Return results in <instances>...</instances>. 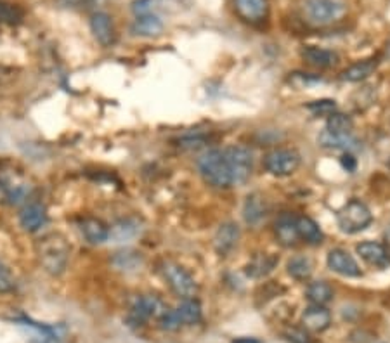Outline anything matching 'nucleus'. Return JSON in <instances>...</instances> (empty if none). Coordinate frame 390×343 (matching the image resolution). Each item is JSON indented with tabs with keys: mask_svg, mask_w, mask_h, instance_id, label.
Masks as SVG:
<instances>
[{
	"mask_svg": "<svg viewBox=\"0 0 390 343\" xmlns=\"http://www.w3.org/2000/svg\"><path fill=\"white\" fill-rule=\"evenodd\" d=\"M80 231L81 234L85 236V239H87L88 243H92V245H98V243L106 241V239L109 238L108 225L94 217L84 218L80 224Z\"/></svg>",
	"mask_w": 390,
	"mask_h": 343,
	"instance_id": "nucleus-18",
	"label": "nucleus"
},
{
	"mask_svg": "<svg viewBox=\"0 0 390 343\" xmlns=\"http://www.w3.org/2000/svg\"><path fill=\"white\" fill-rule=\"evenodd\" d=\"M297 232L299 238H302L304 241L311 243V245H319L322 241V232L319 229V225L309 217H299L295 218Z\"/></svg>",
	"mask_w": 390,
	"mask_h": 343,
	"instance_id": "nucleus-23",
	"label": "nucleus"
},
{
	"mask_svg": "<svg viewBox=\"0 0 390 343\" xmlns=\"http://www.w3.org/2000/svg\"><path fill=\"white\" fill-rule=\"evenodd\" d=\"M198 170H200L205 182L219 187V189L229 187L233 184V177L231 172H229L228 161H226L224 151L210 150L205 154H201L198 158Z\"/></svg>",
	"mask_w": 390,
	"mask_h": 343,
	"instance_id": "nucleus-2",
	"label": "nucleus"
},
{
	"mask_svg": "<svg viewBox=\"0 0 390 343\" xmlns=\"http://www.w3.org/2000/svg\"><path fill=\"white\" fill-rule=\"evenodd\" d=\"M302 58L312 66H318V68H329L336 63V54L335 52L328 51V49L315 47V45H307L302 51Z\"/></svg>",
	"mask_w": 390,
	"mask_h": 343,
	"instance_id": "nucleus-19",
	"label": "nucleus"
},
{
	"mask_svg": "<svg viewBox=\"0 0 390 343\" xmlns=\"http://www.w3.org/2000/svg\"><path fill=\"white\" fill-rule=\"evenodd\" d=\"M14 288V278L9 269L0 262V293H7Z\"/></svg>",
	"mask_w": 390,
	"mask_h": 343,
	"instance_id": "nucleus-34",
	"label": "nucleus"
},
{
	"mask_svg": "<svg viewBox=\"0 0 390 343\" xmlns=\"http://www.w3.org/2000/svg\"><path fill=\"white\" fill-rule=\"evenodd\" d=\"M377 65V59H364V61L354 63L345 72H342V80H345V82H363L368 77L373 75Z\"/></svg>",
	"mask_w": 390,
	"mask_h": 343,
	"instance_id": "nucleus-20",
	"label": "nucleus"
},
{
	"mask_svg": "<svg viewBox=\"0 0 390 343\" xmlns=\"http://www.w3.org/2000/svg\"><path fill=\"white\" fill-rule=\"evenodd\" d=\"M113 264L120 269V271H136L141 264L143 258L134 250H125V252L116 253V257L113 258Z\"/></svg>",
	"mask_w": 390,
	"mask_h": 343,
	"instance_id": "nucleus-31",
	"label": "nucleus"
},
{
	"mask_svg": "<svg viewBox=\"0 0 390 343\" xmlns=\"http://www.w3.org/2000/svg\"><path fill=\"white\" fill-rule=\"evenodd\" d=\"M338 228L347 234H356V232L364 231L373 221L370 208L359 200H350L349 203L343 205L342 210L336 215Z\"/></svg>",
	"mask_w": 390,
	"mask_h": 343,
	"instance_id": "nucleus-3",
	"label": "nucleus"
},
{
	"mask_svg": "<svg viewBox=\"0 0 390 343\" xmlns=\"http://www.w3.org/2000/svg\"><path fill=\"white\" fill-rule=\"evenodd\" d=\"M163 276H165L166 282L170 285V288L177 293L179 296H184V298H193L198 292V285L193 278H191L189 272L184 271L180 265L177 264H163L162 267Z\"/></svg>",
	"mask_w": 390,
	"mask_h": 343,
	"instance_id": "nucleus-6",
	"label": "nucleus"
},
{
	"mask_svg": "<svg viewBox=\"0 0 390 343\" xmlns=\"http://www.w3.org/2000/svg\"><path fill=\"white\" fill-rule=\"evenodd\" d=\"M318 141L322 147H328V150H342L347 151V153H350V151L357 147V141L352 134H335L326 129L319 134Z\"/></svg>",
	"mask_w": 390,
	"mask_h": 343,
	"instance_id": "nucleus-16",
	"label": "nucleus"
},
{
	"mask_svg": "<svg viewBox=\"0 0 390 343\" xmlns=\"http://www.w3.org/2000/svg\"><path fill=\"white\" fill-rule=\"evenodd\" d=\"M139 231V225L134 221H122L118 224H115L109 231V238L115 239V241H127V239L134 238Z\"/></svg>",
	"mask_w": 390,
	"mask_h": 343,
	"instance_id": "nucleus-29",
	"label": "nucleus"
},
{
	"mask_svg": "<svg viewBox=\"0 0 390 343\" xmlns=\"http://www.w3.org/2000/svg\"><path fill=\"white\" fill-rule=\"evenodd\" d=\"M278 258L274 255H257L247 265V274L250 278H264L274 269Z\"/></svg>",
	"mask_w": 390,
	"mask_h": 343,
	"instance_id": "nucleus-25",
	"label": "nucleus"
},
{
	"mask_svg": "<svg viewBox=\"0 0 390 343\" xmlns=\"http://www.w3.org/2000/svg\"><path fill=\"white\" fill-rule=\"evenodd\" d=\"M307 296L314 305H326V303L332 302L333 298V289L328 282L325 281H315L309 285L307 288Z\"/></svg>",
	"mask_w": 390,
	"mask_h": 343,
	"instance_id": "nucleus-26",
	"label": "nucleus"
},
{
	"mask_svg": "<svg viewBox=\"0 0 390 343\" xmlns=\"http://www.w3.org/2000/svg\"><path fill=\"white\" fill-rule=\"evenodd\" d=\"M264 167L276 177L292 175L300 167V154L293 150H272L265 154Z\"/></svg>",
	"mask_w": 390,
	"mask_h": 343,
	"instance_id": "nucleus-5",
	"label": "nucleus"
},
{
	"mask_svg": "<svg viewBox=\"0 0 390 343\" xmlns=\"http://www.w3.org/2000/svg\"><path fill=\"white\" fill-rule=\"evenodd\" d=\"M236 14L247 23H260L267 16V0H234Z\"/></svg>",
	"mask_w": 390,
	"mask_h": 343,
	"instance_id": "nucleus-10",
	"label": "nucleus"
},
{
	"mask_svg": "<svg viewBox=\"0 0 390 343\" xmlns=\"http://www.w3.org/2000/svg\"><path fill=\"white\" fill-rule=\"evenodd\" d=\"M285 337H286V340L292 342V343H311L309 337H307V335L304 333V331H299V330L288 331V333H286Z\"/></svg>",
	"mask_w": 390,
	"mask_h": 343,
	"instance_id": "nucleus-35",
	"label": "nucleus"
},
{
	"mask_svg": "<svg viewBox=\"0 0 390 343\" xmlns=\"http://www.w3.org/2000/svg\"><path fill=\"white\" fill-rule=\"evenodd\" d=\"M345 13L343 6L336 0H307L306 14L315 24H328L340 19Z\"/></svg>",
	"mask_w": 390,
	"mask_h": 343,
	"instance_id": "nucleus-8",
	"label": "nucleus"
},
{
	"mask_svg": "<svg viewBox=\"0 0 390 343\" xmlns=\"http://www.w3.org/2000/svg\"><path fill=\"white\" fill-rule=\"evenodd\" d=\"M37 257L42 267L52 276H59L65 272L70 260V245L66 238L58 232L45 234L37 241Z\"/></svg>",
	"mask_w": 390,
	"mask_h": 343,
	"instance_id": "nucleus-1",
	"label": "nucleus"
},
{
	"mask_svg": "<svg viewBox=\"0 0 390 343\" xmlns=\"http://www.w3.org/2000/svg\"><path fill=\"white\" fill-rule=\"evenodd\" d=\"M354 122L350 116L343 115V113H332L326 122V130L335 134H352Z\"/></svg>",
	"mask_w": 390,
	"mask_h": 343,
	"instance_id": "nucleus-28",
	"label": "nucleus"
},
{
	"mask_svg": "<svg viewBox=\"0 0 390 343\" xmlns=\"http://www.w3.org/2000/svg\"><path fill=\"white\" fill-rule=\"evenodd\" d=\"M288 274L299 281H304L312 274V262L306 257H293L288 262Z\"/></svg>",
	"mask_w": 390,
	"mask_h": 343,
	"instance_id": "nucleus-30",
	"label": "nucleus"
},
{
	"mask_svg": "<svg viewBox=\"0 0 390 343\" xmlns=\"http://www.w3.org/2000/svg\"><path fill=\"white\" fill-rule=\"evenodd\" d=\"M336 104L332 99H321V101H314L311 104H307V109H311L315 115H332L335 111Z\"/></svg>",
	"mask_w": 390,
	"mask_h": 343,
	"instance_id": "nucleus-33",
	"label": "nucleus"
},
{
	"mask_svg": "<svg viewBox=\"0 0 390 343\" xmlns=\"http://www.w3.org/2000/svg\"><path fill=\"white\" fill-rule=\"evenodd\" d=\"M47 222V214H45V207L40 203H30L21 210L20 214V224L24 231L35 232Z\"/></svg>",
	"mask_w": 390,
	"mask_h": 343,
	"instance_id": "nucleus-15",
	"label": "nucleus"
},
{
	"mask_svg": "<svg viewBox=\"0 0 390 343\" xmlns=\"http://www.w3.org/2000/svg\"><path fill=\"white\" fill-rule=\"evenodd\" d=\"M356 250L361 258L370 265H375V267H389L390 265V250L382 243L364 241L357 245Z\"/></svg>",
	"mask_w": 390,
	"mask_h": 343,
	"instance_id": "nucleus-12",
	"label": "nucleus"
},
{
	"mask_svg": "<svg viewBox=\"0 0 390 343\" xmlns=\"http://www.w3.org/2000/svg\"><path fill=\"white\" fill-rule=\"evenodd\" d=\"M68 2L73 3V6L85 7V9H95V7L102 6L106 0H68Z\"/></svg>",
	"mask_w": 390,
	"mask_h": 343,
	"instance_id": "nucleus-37",
	"label": "nucleus"
},
{
	"mask_svg": "<svg viewBox=\"0 0 390 343\" xmlns=\"http://www.w3.org/2000/svg\"><path fill=\"white\" fill-rule=\"evenodd\" d=\"M30 193L24 177L16 170H0V203L17 205Z\"/></svg>",
	"mask_w": 390,
	"mask_h": 343,
	"instance_id": "nucleus-4",
	"label": "nucleus"
},
{
	"mask_svg": "<svg viewBox=\"0 0 390 343\" xmlns=\"http://www.w3.org/2000/svg\"><path fill=\"white\" fill-rule=\"evenodd\" d=\"M265 215V201L260 194H250L244 201L243 217L248 224H257Z\"/></svg>",
	"mask_w": 390,
	"mask_h": 343,
	"instance_id": "nucleus-22",
	"label": "nucleus"
},
{
	"mask_svg": "<svg viewBox=\"0 0 390 343\" xmlns=\"http://www.w3.org/2000/svg\"><path fill=\"white\" fill-rule=\"evenodd\" d=\"M332 323L329 312L321 305H314L311 309H307L302 316V324L306 330L312 331V333H321Z\"/></svg>",
	"mask_w": 390,
	"mask_h": 343,
	"instance_id": "nucleus-17",
	"label": "nucleus"
},
{
	"mask_svg": "<svg viewBox=\"0 0 390 343\" xmlns=\"http://www.w3.org/2000/svg\"><path fill=\"white\" fill-rule=\"evenodd\" d=\"M226 161H228L229 172H231L233 184H241L250 177L251 167H254V158L250 150L243 146H231L224 151Z\"/></svg>",
	"mask_w": 390,
	"mask_h": 343,
	"instance_id": "nucleus-7",
	"label": "nucleus"
},
{
	"mask_svg": "<svg viewBox=\"0 0 390 343\" xmlns=\"http://www.w3.org/2000/svg\"><path fill=\"white\" fill-rule=\"evenodd\" d=\"M328 267L336 274L347 276V278H357L361 276V269L345 250H332L328 253Z\"/></svg>",
	"mask_w": 390,
	"mask_h": 343,
	"instance_id": "nucleus-11",
	"label": "nucleus"
},
{
	"mask_svg": "<svg viewBox=\"0 0 390 343\" xmlns=\"http://www.w3.org/2000/svg\"><path fill=\"white\" fill-rule=\"evenodd\" d=\"M233 343H260V342L255 340V338H236Z\"/></svg>",
	"mask_w": 390,
	"mask_h": 343,
	"instance_id": "nucleus-38",
	"label": "nucleus"
},
{
	"mask_svg": "<svg viewBox=\"0 0 390 343\" xmlns=\"http://www.w3.org/2000/svg\"><path fill=\"white\" fill-rule=\"evenodd\" d=\"M340 163H342L343 170H347V172H354V170H356V167H357L356 158H354L350 153L343 154V157L340 158Z\"/></svg>",
	"mask_w": 390,
	"mask_h": 343,
	"instance_id": "nucleus-36",
	"label": "nucleus"
},
{
	"mask_svg": "<svg viewBox=\"0 0 390 343\" xmlns=\"http://www.w3.org/2000/svg\"><path fill=\"white\" fill-rule=\"evenodd\" d=\"M132 31L141 37H156L163 31V23L155 14H143V16H137Z\"/></svg>",
	"mask_w": 390,
	"mask_h": 343,
	"instance_id": "nucleus-21",
	"label": "nucleus"
},
{
	"mask_svg": "<svg viewBox=\"0 0 390 343\" xmlns=\"http://www.w3.org/2000/svg\"><path fill=\"white\" fill-rule=\"evenodd\" d=\"M163 312H165V307H163V303L156 296H141L130 307L129 323L132 326H141V324H144L151 317H159Z\"/></svg>",
	"mask_w": 390,
	"mask_h": 343,
	"instance_id": "nucleus-9",
	"label": "nucleus"
},
{
	"mask_svg": "<svg viewBox=\"0 0 390 343\" xmlns=\"http://www.w3.org/2000/svg\"><path fill=\"white\" fill-rule=\"evenodd\" d=\"M237 239H240V228L234 222L222 224L214 238V246L219 255L226 257L228 253H231L234 246H236Z\"/></svg>",
	"mask_w": 390,
	"mask_h": 343,
	"instance_id": "nucleus-14",
	"label": "nucleus"
},
{
	"mask_svg": "<svg viewBox=\"0 0 390 343\" xmlns=\"http://www.w3.org/2000/svg\"><path fill=\"white\" fill-rule=\"evenodd\" d=\"M180 324H196L201 319V305L198 300L186 298L176 309Z\"/></svg>",
	"mask_w": 390,
	"mask_h": 343,
	"instance_id": "nucleus-24",
	"label": "nucleus"
},
{
	"mask_svg": "<svg viewBox=\"0 0 390 343\" xmlns=\"http://www.w3.org/2000/svg\"><path fill=\"white\" fill-rule=\"evenodd\" d=\"M91 30L95 40L101 45L108 47L115 42V28H113L111 17L106 13H94L91 16Z\"/></svg>",
	"mask_w": 390,
	"mask_h": 343,
	"instance_id": "nucleus-13",
	"label": "nucleus"
},
{
	"mask_svg": "<svg viewBox=\"0 0 390 343\" xmlns=\"http://www.w3.org/2000/svg\"><path fill=\"white\" fill-rule=\"evenodd\" d=\"M24 17V10L21 7L7 3L0 0V24H17Z\"/></svg>",
	"mask_w": 390,
	"mask_h": 343,
	"instance_id": "nucleus-32",
	"label": "nucleus"
},
{
	"mask_svg": "<svg viewBox=\"0 0 390 343\" xmlns=\"http://www.w3.org/2000/svg\"><path fill=\"white\" fill-rule=\"evenodd\" d=\"M276 236H278V239L283 245H295L297 239H299L295 221L283 217L281 221L276 224Z\"/></svg>",
	"mask_w": 390,
	"mask_h": 343,
	"instance_id": "nucleus-27",
	"label": "nucleus"
}]
</instances>
